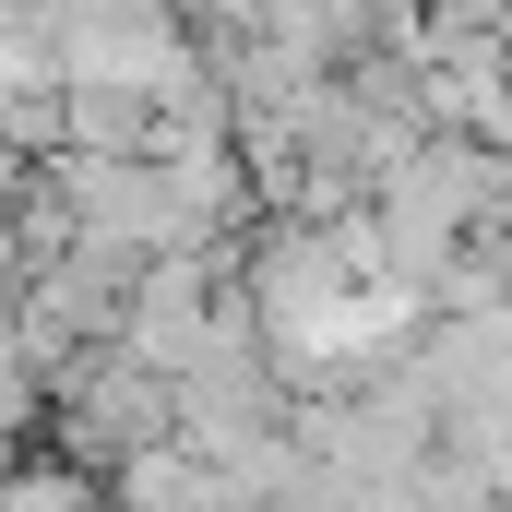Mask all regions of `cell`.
Wrapping results in <instances>:
<instances>
[{
  "label": "cell",
  "mask_w": 512,
  "mask_h": 512,
  "mask_svg": "<svg viewBox=\"0 0 512 512\" xmlns=\"http://www.w3.org/2000/svg\"><path fill=\"white\" fill-rule=\"evenodd\" d=\"M0 512H108L96 477H72L60 453H12V477H0Z\"/></svg>",
  "instance_id": "cell-1"
},
{
  "label": "cell",
  "mask_w": 512,
  "mask_h": 512,
  "mask_svg": "<svg viewBox=\"0 0 512 512\" xmlns=\"http://www.w3.org/2000/svg\"><path fill=\"white\" fill-rule=\"evenodd\" d=\"M24 179H36V167H12V155H0V227H12V203H24Z\"/></svg>",
  "instance_id": "cell-2"
}]
</instances>
